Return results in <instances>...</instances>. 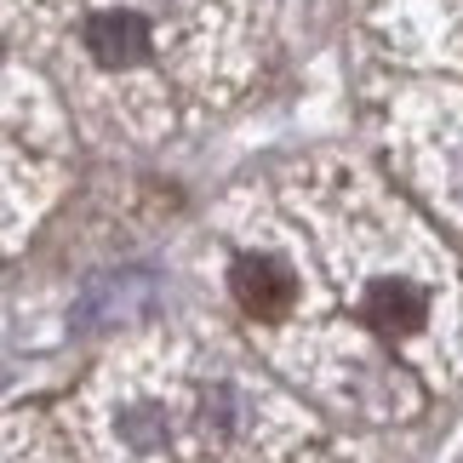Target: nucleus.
Listing matches in <instances>:
<instances>
[{
    "mask_svg": "<svg viewBox=\"0 0 463 463\" xmlns=\"http://www.w3.org/2000/svg\"><path fill=\"white\" fill-rule=\"evenodd\" d=\"M366 326H378L383 337H406L423 326V315H430V304H423V292L412 287V280H378V287L366 292Z\"/></svg>",
    "mask_w": 463,
    "mask_h": 463,
    "instance_id": "obj_3",
    "label": "nucleus"
},
{
    "mask_svg": "<svg viewBox=\"0 0 463 463\" xmlns=\"http://www.w3.org/2000/svg\"><path fill=\"white\" fill-rule=\"evenodd\" d=\"M86 52L109 69L144 63L149 58V24L137 12H98L92 24H86Z\"/></svg>",
    "mask_w": 463,
    "mask_h": 463,
    "instance_id": "obj_2",
    "label": "nucleus"
},
{
    "mask_svg": "<svg viewBox=\"0 0 463 463\" xmlns=\"http://www.w3.org/2000/svg\"><path fill=\"white\" fill-rule=\"evenodd\" d=\"M229 287H235L241 309H252V315H263V320H275V315H287V309H292V298H298V275H292L280 258L252 252V258H241V263H235Z\"/></svg>",
    "mask_w": 463,
    "mask_h": 463,
    "instance_id": "obj_1",
    "label": "nucleus"
}]
</instances>
